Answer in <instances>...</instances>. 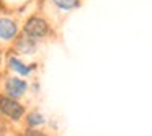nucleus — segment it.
I'll list each match as a JSON object with an SVG mask.
<instances>
[{"mask_svg":"<svg viewBox=\"0 0 152 136\" xmlns=\"http://www.w3.org/2000/svg\"><path fill=\"white\" fill-rule=\"evenodd\" d=\"M26 113V108L18 100L10 99L7 95H0V115H4L10 121H21Z\"/></svg>","mask_w":152,"mask_h":136,"instance_id":"nucleus-1","label":"nucleus"},{"mask_svg":"<svg viewBox=\"0 0 152 136\" xmlns=\"http://www.w3.org/2000/svg\"><path fill=\"white\" fill-rule=\"evenodd\" d=\"M23 31H25V36L36 41L49 35V23L43 17L34 15V17H30L26 20V23L23 25Z\"/></svg>","mask_w":152,"mask_h":136,"instance_id":"nucleus-2","label":"nucleus"},{"mask_svg":"<svg viewBox=\"0 0 152 136\" xmlns=\"http://www.w3.org/2000/svg\"><path fill=\"white\" fill-rule=\"evenodd\" d=\"M28 89H30V84L26 80L20 79V77H7L4 82V92H5L4 95L15 100L21 99L28 92Z\"/></svg>","mask_w":152,"mask_h":136,"instance_id":"nucleus-3","label":"nucleus"},{"mask_svg":"<svg viewBox=\"0 0 152 136\" xmlns=\"http://www.w3.org/2000/svg\"><path fill=\"white\" fill-rule=\"evenodd\" d=\"M18 35V25L12 18H0V40L12 41Z\"/></svg>","mask_w":152,"mask_h":136,"instance_id":"nucleus-4","label":"nucleus"},{"mask_svg":"<svg viewBox=\"0 0 152 136\" xmlns=\"http://www.w3.org/2000/svg\"><path fill=\"white\" fill-rule=\"evenodd\" d=\"M15 48H17L18 53L28 54V56H30V54H34V53H36V49H38L36 41L31 40V38H28V36H20V38H17Z\"/></svg>","mask_w":152,"mask_h":136,"instance_id":"nucleus-5","label":"nucleus"},{"mask_svg":"<svg viewBox=\"0 0 152 136\" xmlns=\"http://www.w3.org/2000/svg\"><path fill=\"white\" fill-rule=\"evenodd\" d=\"M23 120H25L26 128H39V126L46 125V116H44L41 112H38V110L30 112V113H25Z\"/></svg>","mask_w":152,"mask_h":136,"instance_id":"nucleus-6","label":"nucleus"},{"mask_svg":"<svg viewBox=\"0 0 152 136\" xmlns=\"http://www.w3.org/2000/svg\"><path fill=\"white\" fill-rule=\"evenodd\" d=\"M8 67H10L13 72L20 74V76H25V77L33 72V67L28 66V64H23L21 61H18L17 57H10V59H8Z\"/></svg>","mask_w":152,"mask_h":136,"instance_id":"nucleus-7","label":"nucleus"},{"mask_svg":"<svg viewBox=\"0 0 152 136\" xmlns=\"http://www.w3.org/2000/svg\"><path fill=\"white\" fill-rule=\"evenodd\" d=\"M53 4L59 10L70 12V10H75V8L80 7V0H53Z\"/></svg>","mask_w":152,"mask_h":136,"instance_id":"nucleus-8","label":"nucleus"},{"mask_svg":"<svg viewBox=\"0 0 152 136\" xmlns=\"http://www.w3.org/2000/svg\"><path fill=\"white\" fill-rule=\"evenodd\" d=\"M23 136H49V135L39 128H25Z\"/></svg>","mask_w":152,"mask_h":136,"instance_id":"nucleus-9","label":"nucleus"},{"mask_svg":"<svg viewBox=\"0 0 152 136\" xmlns=\"http://www.w3.org/2000/svg\"><path fill=\"white\" fill-rule=\"evenodd\" d=\"M0 136H8V135H0Z\"/></svg>","mask_w":152,"mask_h":136,"instance_id":"nucleus-10","label":"nucleus"}]
</instances>
